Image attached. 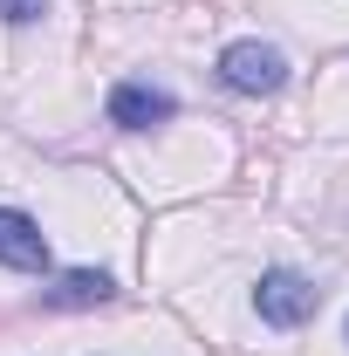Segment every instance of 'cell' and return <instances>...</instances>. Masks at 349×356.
Returning a JSON list of instances; mask_svg holds the SVG:
<instances>
[{"label":"cell","instance_id":"obj_3","mask_svg":"<svg viewBox=\"0 0 349 356\" xmlns=\"http://www.w3.org/2000/svg\"><path fill=\"white\" fill-rule=\"evenodd\" d=\"M172 117H178L172 89H151V83H117L110 89V124H124V131H151V124H172Z\"/></svg>","mask_w":349,"mask_h":356},{"label":"cell","instance_id":"obj_4","mask_svg":"<svg viewBox=\"0 0 349 356\" xmlns=\"http://www.w3.org/2000/svg\"><path fill=\"white\" fill-rule=\"evenodd\" d=\"M0 267H21V274L48 267V233L28 213H14V206H0Z\"/></svg>","mask_w":349,"mask_h":356},{"label":"cell","instance_id":"obj_1","mask_svg":"<svg viewBox=\"0 0 349 356\" xmlns=\"http://www.w3.org/2000/svg\"><path fill=\"white\" fill-rule=\"evenodd\" d=\"M315 302H322V288L308 274H295V267H267L261 288H254V309H261L267 329H302L315 315Z\"/></svg>","mask_w":349,"mask_h":356},{"label":"cell","instance_id":"obj_2","mask_svg":"<svg viewBox=\"0 0 349 356\" xmlns=\"http://www.w3.org/2000/svg\"><path fill=\"white\" fill-rule=\"evenodd\" d=\"M219 83L240 89V96H274V89L288 83V55L267 42H233L219 55Z\"/></svg>","mask_w":349,"mask_h":356},{"label":"cell","instance_id":"obj_5","mask_svg":"<svg viewBox=\"0 0 349 356\" xmlns=\"http://www.w3.org/2000/svg\"><path fill=\"white\" fill-rule=\"evenodd\" d=\"M110 295H117V281H110L103 267H69L55 288H42V302H48V309H103Z\"/></svg>","mask_w":349,"mask_h":356},{"label":"cell","instance_id":"obj_6","mask_svg":"<svg viewBox=\"0 0 349 356\" xmlns=\"http://www.w3.org/2000/svg\"><path fill=\"white\" fill-rule=\"evenodd\" d=\"M48 0H0V21H14V28H28V21H42Z\"/></svg>","mask_w":349,"mask_h":356}]
</instances>
